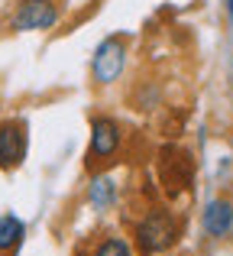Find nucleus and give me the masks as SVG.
<instances>
[{
	"instance_id": "f257e3e1",
	"label": "nucleus",
	"mask_w": 233,
	"mask_h": 256,
	"mask_svg": "<svg viewBox=\"0 0 233 256\" xmlns=\"http://www.w3.org/2000/svg\"><path fill=\"white\" fill-rule=\"evenodd\" d=\"M175 237H178V224H175V218H172L169 211H152V214H146V218L136 224V234H133L136 250L143 253V256L165 253L172 244H175Z\"/></svg>"
},
{
	"instance_id": "f03ea898",
	"label": "nucleus",
	"mask_w": 233,
	"mask_h": 256,
	"mask_svg": "<svg viewBox=\"0 0 233 256\" xmlns=\"http://www.w3.org/2000/svg\"><path fill=\"white\" fill-rule=\"evenodd\" d=\"M58 23V4L55 0H16L10 13L13 32H42Z\"/></svg>"
},
{
	"instance_id": "7ed1b4c3",
	"label": "nucleus",
	"mask_w": 233,
	"mask_h": 256,
	"mask_svg": "<svg viewBox=\"0 0 233 256\" xmlns=\"http://www.w3.org/2000/svg\"><path fill=\"white\" fill-rule=\"evenodd\" d=\"M126 68V39L123 36H107L94 49L91 58V75L97 84H114Z\"/></svg>"
},
{
	"instance_id": "20e7f679",
	"label": "nucleus",
	"mask_w": 233,
	"mask_h": 256,
	"mask_svg": "<svg viewBox=\"0 0 233 256\" xmlns=\"http://www.w3.org/2000/svg\"><path fill=\"white\" fill-rule=\"evenodd\" d=\"M120 143H123V130L114 117H94L91 124V146H88V162H107L120 152Z\"/></svg>"
},
{
	"instance_id": "39448f33",
	"label": "nucleus",
	"mask_w": 233,
	"mask_h": 256,
	"mask_svg": "<svg viewBox=\"0 0 233 256\" xmlns=\"http://www.w3.org/2000/svg\"><path fill=\"white\" fill-rule=\"evenodd\" d=\"M26 150H29V133L23 120H3L0 124V169L13 172L23 166Z\"/></svg>"
},
{
	"instance_id": "423d86ee",
	"label": "nucleus",
	"mask_w": 233,
	"mask_h": 256,
	"mask_svg": "<svg viewBox=\"0 0 233 256\" xmlns=\"http://www.w3.org/2000/svg\"><path fill=\"white\" fill-rule=\"evenodd\" d=\"M233 227V204L230 201H211L204 211V230L211 237H227Z\"/></svg>"
},
{
	"instance_id": "0eeeda50",
	"label": "nucleus",
	"mask_w": 233,
	"mask_h": 256,
	"mask_svg": "<svg viewBox=\"0 0 233 256\" xmlns=\"http://www.w3.org/2000/svg\"><path fill=\"white\" fill-rule=\"evenodd\" d=\"M26 237V224L16 214H0V253H10Z\"/></svg>"
},
{
	"instance_id": "6e6552de",
	"label": "nucleus",
	"mask_w": 233,
	"mask_h": 256,
	"mask_svg": "<svg viewBox=\"0 0 233 256\" xmlns=\"http://www.w3.org/2000/svg\"><path fill=\"white\" fill-rule=\"evenodd\" d=\"M88 198H91V204H94L97 211H107V208L117 201V185H114V178H110V175H97L94 185L88 188Z\"/></svg>"
},
{
	"instance_id": "1a4fd4ad",
	"label": "nucleus",
	"mask_w": 233,
	"mask_h": 256,
	"mask_svg": "<svg viewBox=\"0 0 233 256\" xmlns=\"http://www.w3.org/2000/svg\"><path fill=\"white\" fill-rule=\"evenodd\" d=\"M91 256H133V246L123 237H104V240H97Z\"/></svg>"
},
{
	"instance_id": "9d476101",
	"label": "nucleus",
	"mask_w": 233,
	"mask_h": 256,
	"mask_svg": "<svg viewBox=\"0 0 233 256\" xmlns=\"http://www.w3.org/2000/svg\"><path fill=\"white\" fill-rule=\"evenodd\" d=\"M227 13H230V16H233V0H227Z\"/></svg>"
}]
</instances>
